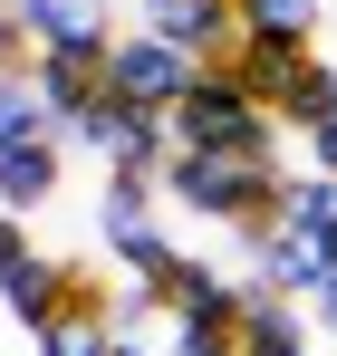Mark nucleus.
Returning a JSON list of instances; mask_svg holds the SVG:
<instances>
[{
  "instance_id": "obj_1",
  "label": "nucleus",
  "mask_w": 337,
  "mask_h": 356,
  "mask_svg": "<svg viewBox=\"0 0 337 356\" xmlns=\"http://www.w3.org/2000/svg\"><path fill=\"white\" fill-rule=\"evenodd\" d=\"M164 202H183V212H203V222H222L241 241H260V232H280L289 174L280 164H251V154H173L164 164Z\"/></svg>"
},
{
  "instance_id": "obj_2",
  "label": "nucleus",
  "mask_w": 337,
  "mask_h": 356,
  "mask_svg": "<svg viewBox=\"0 0 337 356\" xmlns=\"http://www.w3.org/2000/svg\"><path fill=\"white\" fill-rule=\"evenodd\" d=\"M164 125H173V154H251V164H280V125H270V106L231 77V58L203 67Z\"/></svg>"
},
{
  "instance_id": "obj_3",
  "label": "nucleus",
  "mask_w": 337,
  "mask_h": 356,
  "mask_svg": "<svg viewBox=\"0 0 337 356\" xmlns=\"http://www.w3.org/2000/svg\"><path fill=\"white\" fill-rule=\"evenodd\" d=\"M193 77H203V58H183L173 39L135 29V39H116V58H107V97H125L135 116H173Z\"/></svg>"
},
{
  "instance_id": "obj_4",
  "label": "nucleus",
  "mask_w": 337,
  "mask_h": 356,
  "mask_svg": "<svg viewBox=\"0 0 337 356\" xmlns=\"http://www.w3.org/2000/svg\"><path fill=\"white\" fill-rule=\"evenodd\" d=\"M145 29L155 39H173L183 58H231L241 49V0H145Z\"/></svg>"
},
{
  "instance_id": "obj_5",
  "label": "nucleus",
  "mask_w": 337,
  "mask_h": 356,
  "mask_svg": "<svg viewBox=\"0 0 337 356\" xmlns=\"http://www.w3.org/2000/svg\"><path fill=\"white\" fill-rule=\"evenodd\" d=\"M19 19L39 49H77V58H116V39H125L107 0H19Z\"/></svg>"
},
{
  "instance_id": "obj_6",
  "label": "nucleus",
  "mask_w": 337,
  "mask_h": 356,
  "mask_svg": "<svg viewBox=\"0 0 337 356\" xmlns=\"http://www.w3.org/2000/svg\"><path fill=\"white\" fill-rule=\"evenodd\" d=\"M29 87H39L49 125H68V116H87V106L107 97V58H77V49H39V58H29Z\"/></svg>"
},
{
  "instance_id": "obj_7",
  "label": "nucleus",
  "mask_w": 337,
  "mask_h": 356,
  "mask_svg": "<svg viewBox=\"0 0 337 356\" xmlns=\"http://www.w3.org/2000/svg\"><path fill=\"white\" fill-rule=\"evenodd\" d=\"M135 289L155 298L164 318H193V308H212V298H231L241 280H222V270H212V260H193V250H164V260H155V270H145Z\"/></svg>"
},
{
  "instance_id": "obj_8",
  "label": "nucleus",
  "mask_w": 337,
  "mask_h": 356,
  "mask_svg": "<svg viewBox=\"0 0 337 356\" xmlns=\"http://www.w3.org/2000/svg\"><path fill=\"white\" fill-rule=\"evenodd\" d=\"M241 250H251V270H260L251 289H270V298H308V308H318L328 270H318V250H308V241H289V232H260V241H241Z\"/></svg>"
},
{
  "instance_id": "obj_9",
  "label": "nucleus",
  "mask_w": 337,
  "mask_h": 356,
  "mask_svg": "<svg viewBox=\"0 0 337 356\" xmlns=\"http://www.w3.org/2000/svg\"><path fill=\"white\" fill-rule=\"evenodd\" d=\"M58 174H68V145H58V135L10 145V154H0V212H19V222H29V212L58 193Z\"/></svg>"
},
{
  "instance_id": "obj_10",
  "label": "nucleus",
  "mask_w": 337,
  "mask_h": 356,
  "mask_svg": "<svg viewBox=\"0 0 337 356\" xmlns=\"http://www.w3.org/2000/svg\"><path fill=\"white\" fill-rule=\"evenodd\" d=\"M308 58H318L308 39H270V29H241V49H231V77H241V87L260 97V106H280V87H289V77H299Z\"/></svg>"
},
{
  "instance_id": "obj_11",
  "label": "nucleus",
  "mask_w": 337,
  "mask_h": 356,
  "mask_svg": "<svg viewBox=\"0 0 337 356\" xmlns=\"http://www.w3.org/2000/svg\"><path fill=\"white\" fill-rule=\"evenodd\" d=\"M308 347H318V337H308L299 298H270V289L241 298V356H308Z\"/></svg>"
},
{
  "instance_id": "obj_12",
  "label": "nucleus",
  "mask_w": 337,
  "mask_h": 356,
  "mask_svg": "<svg viewBox=\"0 0 337 356\" xmlns=\"http://www.w3.org/2000/svg\"><path fill=\"white\" fill-rule=\"evenodd\" d=\"M270 125H289V135H318V125H337V67H328V58H308V67L280 87Z\"/></svg>"
},
{
  "instance_id": "obj_13",
  "label": "nucleus",
  "mask_w": 337,
  "mask_h": 356,
  "mask_svg": "<svg viewBox=\"0 0 337 356\" xmlns=\"http://www.w3.org/2000/svg\"><path fill=\"white\" fill-rule=\"evenodd\" d=\"M241 298L251 289L212 298V308H193V318H173V347L164 356H241Z\"/></svg>"
},
{
  "instance_id": "obj_14",
  "label": "nucleus",
  "mask_w": 337,
  "mask_h": 356,
  "mask_svg": "<svg viewBox=\"0 0 337 356\" xmlns=\"http://www.w3.org/2000/svg\"><path fill=\"white\" fill-rule=\"evenodd\" d=\"M155 193H164V183H145V174H116V164H107V193H97V232H107V241L155 232Z\"/></svg>"
},
{
  "instance_id": "obj_15",
  "label": "nucleus",
  "mask_w": 337,
  "mask_h": 356,
  "mask_svg": "<svg viewBox=\"0 0 337 356\" xmlns=\"http://www.w3.org/2000/svg\"><path fill=\"white\" fill-rule=\"evenodd\" d=\"M280 232H289V241H328V232H337V174H289Z\"/></svg>"
},
{
  "instance_id": "obj_16",
  "label": "nucleus",
  "mask_w": 337,
  "mask_h": 356,
  "mask_svg": "<svg viewBox=\"0 0 337 356\" xmlns=\"http://www.w3.org/2000/svg\"><path fill=\"white\" fill-rule=\"evenodd\" d=\"M39 135H58L49 106H39V87H29V77H0V154H10V145H39Z\"/></svg>"
},
{
  "instance_id": "obj_17",
  "label": "nucleus",
  "mask_w": 337,
  "mask_h": 356,
  "mask_svg": "<svg viewBox=\"0 0 337 356\" xmlns=\"http://www.w3.org/2000/svg\"><path fill=\"white\" fill-rule=\"evenodd\" d=\"M125 125H135V106H125V97H97L87 116H68V125H58V145H87V154H116V135H125Z\"/></svg>"
},
{
  "instance_id": "obj_18",
  "label": "nucleus",
  "mask_w": 337,
  "mask_h": 356,
  "mask_svg": "<svg viewBox=\"0 0 337 356\" xmlns=\"http://www.w3.org/2000/svg\"><path fill=\"white\" fill-rule=\"evenodd\" d=\"M241 29H270V39H308L318 49V0H241Z\"/></svg>"
},
{
  "instance_id": "obj_19",
  "label": "nucleus",
  "mask_w": 337,
  "mask_h": 356,
  "mask_svg": "<svg viewBox=\"0 0 337 356\" xmlns=\"http://www.w3.org/2000/svg\"><path fill=\"white\" fill-rule=\"evenodd\" d=\"M29 58H39V39H29V19H19V0L0 10V77H29Z\"/></svg>"
},
{
  "instance_id": "obj_20",
  "label": "nucleus",
  "mask_w": 337,
  "mask_h": 356,
  "mask_svg": "<svg viewBox=\"0 0 337 356\" xmlns=\"http://www.w3.org/2000/svg\"><path fill=\"white\" fill-rule=\"evenodd\" d=\"M29 260H39V250H29V222H19V212H0V280H19Z\"/></svg>"
},
{
  "instance_id": "obj_21",
  "label": "nucleus",
  "mask_w": 337,
  "mask_h": 356,
  "mask_svg": "<svg viewBox=\"0 0 337 356\" xmlns=\"http://www.w3.org/2000/svg\"><path fill=\"white\" fill-rule=\"evenodd\" d=\"M308 174H337V125H318V135H308Z\"/></svg>"
},
{
  "instance_id": "obj_22",
  "label": "nucleus",
  "mask_w": 337,
  "mask_h": 356,
  "mask_svg": "<svg viewBox=\"0 0 337 356\" xmlns=\"http://www.w3.org/2000/svg\"><path fill=\"white\" fill-rule=\"evenodd\" d=\"M318 337L337 347V289H318Z\"/></svg>"
},
{
  "instance_id": "obj_23",
  "label": "nucleus",
  "mask_w": 337,
  "mask_h": 356,
  "mask_svg": "<svg viewBox=\"0 0 337 356\" xmlns=\"http://www.w3.org/2000/svg\"><path fill=\"white\" fill-rule=\"evenodd\" d=\"M308 250H318V270H328V289H337V232H328V241H308Z\"/></svg>"
},
{
  "instance_id": "obj_24",
  "label": "nucleus",
  "mask_w": 337,
  "mask_h": 356,
  "mask_svg": "<svg viewBox=\"0 0 337 356\" xmlns=\"http://www.w3.org/2000/svg\"><path fill=\"white\" fill-rule=\"evenodd\" d=\"M107 356H164V347H145V337H116V347Z\"/></svg>"
},
{
  "instance_id": "obj_25",
  "label": "nucleus",
  "mask_w": 337,
  "mask_h": 356,
  "mask_svg": "<svg viewBox=\"0 0 337 356\" xmlns=\"http://www.w3.org/2000/svg\"><path fill=\"white\" fill-rule=\"evenodd\" d=\"M308 356H328V347H308Z\"/></svg>"
},
{
  "instance_id": "obj_26",
  "label": "nucleus",
  "mask_w": 337,
  "mask_h": 356,
  "mask_svg": "<svg viewBox=\"0 0 337 356\" xmlns=\"http://www.w3.org/2000/svg\"><path fill=\"white\" fill-rule=\"evenodd\" d=\"M0 10H10V0H0Z\"/></svg>"
}]
</instances>
